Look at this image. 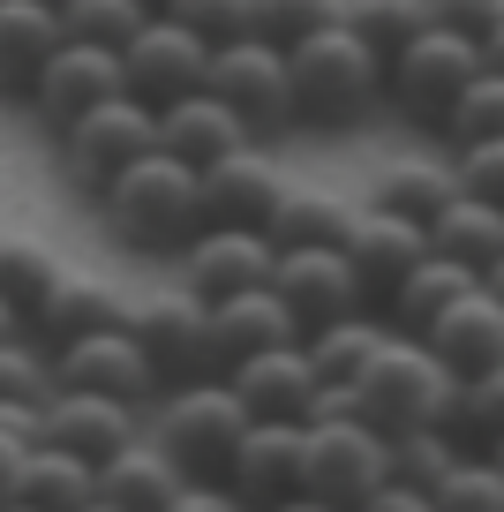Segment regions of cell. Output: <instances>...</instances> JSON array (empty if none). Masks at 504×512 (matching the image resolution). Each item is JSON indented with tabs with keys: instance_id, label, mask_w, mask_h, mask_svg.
I'll return each mask as SVG.
<instances>
[{
	"instance_id": "6da1fadb",
	"label": "cell",
	"mask_w": 504,
	"mask_h": 512,
	"mask_svg": "<svg viewBox=\"0 0 504 512\" xmlns=\"http://www.w3.org/2000/svg\"><path fill=\"white\" fill-rule=\"evenodd\" d=\"M98 211L106 226L143 256H174L181 241L204 226V204H196V166L174 159V151H136L128 166H113L98 181Z\"/></svg>"
},
{
	"instance_id": "7a4b0ae2",
	"label": "cell",
	"mask_w": 504,
	"mask_h": 512,
	"mask_svg": "<svg viewBox=\"0 0 504 512\" xmlns=\"http://www.w3.org/2000/svg\"><path fill=\"white\" fill-rule=\"evenodd\" d=\"M286 91H294V121L347 128L384 98V61L347 31V23H324V31H309V38L286 46Z\"/></svg>"
},
{
	"instance_id": "3957f363",
	"label": "cell",
	"mask_w": 504,
	"mask_h": 512,
	"mask_svg": "<svg viewBox=\"0 0 504 512\" xmlns=\"http://www.w3.org/2000/svg\"><path fill=\"white\" fill-rule=\"evenodd\" d=\"M459 377L429 354V339L414 332H384V347L362 362V377H354V400H362V422H377L384 437L399 430H422V422H437L444 430V407H452Z\"/></svg>"
},
{
	"instance_id": "277c9868",
	"label": "cell",
	"mask_w": 504,
	"mask_h": 512,
	"mask_svg": "<svg viewBox=\"0 0 504 512\" xmlns=\"http://www.w3.org/2000/svg\"><path fill=\"white\" fill-rule=\"evenodd\" d=\"M392 475V437L362 415H331V422H301V475L294 497L316 505H362L369 482Z\"/></svg>"
},
{
	"instance_id": "5b68a950",
	"label": "cell",
	"mask_w": 504,
	"mask_h": 512,
	"mask_svg": "<svg viewBox=\"0 0 504 512\" xmlns=\"http://www.w3.org/2000/svg\"><path fill=\"white\" fill-rule=\"evenodd\" d=\"M474 68H482V46H474V38L422 23V31H414L392 61H384V98H392L407 121H429V128H437L444 106L474 83Z\"/></svg>"
},
{
	"instance_id": "8992f818",
	"label": "cell",
	"mask_w": 504,
	"mask_h": 512,
	"mask_svg": "<svg viewBox=\"0 0 504 512\" xmlns=\"http://www.w3.org/2000/svg\"><path fill=\"white\" fill-rule=\"evenodd\" d=\"M241 400L226 377H181L174 400H166V422H158V445L174 452L181 475H211L226 482V460H234V437H241Z\"/></svg>"
},
{
	"instance_id": "52a82bcc",
	"label": "cell",
	"mask_w": 504,
	"mask_h": 512,
	"mask_svg": "<svg viewBox=\"0 0 504 512\" xmlns=\"http://www.w3.org/2000/svg\"><path fill=\"white\" fill-rule=\"evenodd\" d=\"M204 91L226 98V106L241 113V128H249V136H256V128H286V121H294V91H286V46H271V38H256V31L211 46Z\"/></svg>"
},
{
	"instance_id": "ba28073f",
	"label": "cell",
	"mask_w": 504,
	"mask_h": 512,
	"mask_svg": "<svg viewBox=\"0 0 504 512\" xmlns=\"http://www.w3.org/2000/svg\"><path fill=\"white\" fill-rule=\"evenodd\" d=\"M53 136H61V166L83 181V189H98L113 166H128L136 151L158 144V113L143 106L136 91H106L98 106H83L76 121H61Z\"/></svg>"
},
{
	"instance_id": "9c48e42d",
	"label": "cell",
	"mask_w": 504,
	"mask_h": 512,
	"mask_svg": "<svg viewBox=\"0 0 504 512\" xmlns=\"http://www.w3.org/2000/svg\"><path fill=\"white\" fill-rule=\"evenodd\" d=\"M128 332L136 347L151 354L158 384H181V377H219V339H211V302H196L189 287L181 294H158V302L128 309Z\"/></svg>"
},
{
	"instance_id": "30bf717a",
	"label": "cell",
	"mask_w": 504,
	"mask_h": 512,
	"mask_svg": "<svg viewBox=\"0 0 504 512\" xmlns=\"http://www.w3.org/2000/svg\"><path fill=\"white\" fill-rule=\"evenodd\" d=\"M204 61H211L204 38L181 31L166 8H151V16L121 38V91H136L143 106H166V98H181V91L204 83Z\"/></svg>"
},
{
	"instance_id": "8fae6325",
	"label": "cell",
	"mask_w": 504,
	"mask_h": 512,
	"mask_svg": "<svg viewBox=\"0 0 504 512\" xmlns=\"http://www.w3.org/2000/svg\"><path fill=\"white\" fill-rule=\"evenodd\" d=\"M53 384H76V392H106V400L143 407L158 392V369H151V354L136 347L128 324H106V332H83V339H61V347H53Z\"/></svg>"
},
{
	"instance_id": "7c38bea8",
	"label": "cell",
	"mask_w": 504,
	"mask_h": 512,
	"mask_svg": "<svg viewBox=\"0 0 504 512\" xmlns=\"http://www.w3.org/2000/svg\"><path fill=\"white\" fill-rule=\"evenodd\" d=\"M174 256H181V287H189L196 302H219V294L264 287L279 249H271L264 226H196Z\"/></svg>"
},
{
	"instance_id": "4fadbf2b",
	"label": "cell",
	"mask_w": 504,
	"mask_h": 512,
	"mask_svg": "<svg viewBox=\"0 0 504 512\" xmlns=\"http://www.w3.org/2000/svg\"><path fill=\"white\" fill-rule=\"evenodd\" d=\"M271 294L294 309V324H331L347 309H369L362 302V279H354L347 249H279L271 256Z\"/></svg>"
},
{
	"instance_id": "5bb4252c",
	"label": "cell",
	"mask_w": 504,
	"mask_h": 512,
	"mask_svg": "<svg viewBox=\"0 0 504 512\" xmlns=\"http://www.w3.org/2000/svg\"><path fill=\"white\" fill-rule=\"evenodd\" d=\"M106 91H121V53L91 46V38H61V46L46 53V68H38V83H31V113L46 128H61V121H76L83 106H98Z\"/></svg>"
},
{
	"instance_id": "9a60e30c",
	"label": "cell",
	"mask_w": 504,
	"mask_h": 512,
	"mask_svg": "<svg viewBox=\"0 0 504 512\" xmlns=\"http://www.w3.org/2000/svg\"><path fill=\"white\" fill-rule=\"evenodd\" d=\"M414 339H429V354H437L452 377L497 369V362H504V302L482 287V279H474V287H467V294H452V302H444Z\"/></svg>"
},
{
	"instance_id": "2e32d148",
	"label": "cell",
	"mask_w": 504,
	"mask_h": 512,
	"mask_svg": "<svg viewBox=\"0 0 504 512\" xmlns=\"http://www.w3.org/2000/svg\"><path fill=\"white\" fill-rule=\"evenodd\" d=\"M286 196L279 166L264 151H219L211 166H196V204H204V226H264L271 204Z\"/></svg>"
},
{
	"instance_id": "e0dca14e",
	"label": "cell",
	"mask_w": 504,
	"mask_h": 512,
	"mask_svg": "<svg viewBox=\"0 0 504 512\" xmlns=\"http://www.w3.org/2000/svg\"><path fill=\"white\" fill-rule=\"evenodd\" d=\"M294 475H301V422L249 415L234 437V460H226V490L241 505H279V497H294Z\"/></svg>"
},
{
	"instance_id": "ac0fdd59",
	"label": "cell",
	"mask_w": 504,
	"mask_h": 512,
	"mask_svg": "<svg viewBox=\"0 0 504 512\" xmlns=\"http://www.w3.org/2000/svg\"><path fill=\"white\" fill-rule=\"evenodd\" d=\"M38 437L61 452H83V460H106L136 437V407L128 400H106V392H76V384H53V400L38 407Z\"/></svg>"
},
{
	"instance_id": "d6986e66",
	"label": "cell",
	"mask_w": 504,
	"mask_h": 512,
	"mask_svg": "<svg viewBox=\"0 0 504 512\" xmlns=\"http://www.w3.org/2000/svg\"><path fill=\"white\" fill-rule=\"evenodd\" d=\"M219 377L234 384L241 415L309 422V392H316V377H309V354H301V339H286V347H256V354H241V362H226Z\"/></svg>"
},
{
	"instance_id": "ffe728a7",
	"label": "cell",
	"mask_w": 504,
	"mask_h": 512,
	"mask_svg": "<svg viewBox=\"0 0 504 512\" xmlns=\"http://www.w3.org/2000/svg\"><path fill=\"white\" fill-rule=\"evenodd\" d=\"M181 490V467L166 445H143V437H128L121 452H106V460L91 467V505H113V512H166Z\"/></svg>"
},
{
	"instance_id": "44dd1931",
	"label": "cell",
	"mask_w": 504,
	"mask_h": 512,
	"mask_svg": "<svg viewBox=\"0 0 504 512\" xmlns=\"http://www.w3.org/2000/svg\"><path fill=\"white\" fill-rule=\"evenodd\" d=\"M347 264H354V279H362V302H384L392 294V279L407 272L414 256L429 249L422 241V219H399V211H354V226H347Z\"/></svg>"
},
{
	"instance_id": "7402d4cb",
	"label": "cell",
	"mask_w": 504,
	"mask_h": 512,
	"mask_svg": "<svg viewBox=\"0 0 504 512\" xmlns=\"http://www.w3.org/2000/svg\"><path fill=\"white\" fill-rule=\"evenodd\" d=\"M151 113H158V151H174V159H189V166H211L219 151L249 144L241 113L226 106V98H211L204 83L181 91V98H166V106H151Z\"/></svg>"
},
{
	"instance_id": "603a6c76",
	"label": "cell",
	"mask_w": 504,
	"mask_h": 512,
	"mask_svg": "<svg viewBox=\"0 0 504 512\" xmlns=\"http://www.w3.org/2000/svg\"><path fill=\"white\" fill-rule=\"evenodd\" d=\"M422 241L437 256H452V264H467V272H489V264L504 256V204H482V196L452 189L422 219Z\"/></svg>"
},
{
	"instance_id": "cb8c5ba5",
	"label": "cell",
	"mask_w": 504,
	"mask_h": 512,
	"mask_svg": "<svg viewBox=\"0 0 504 512\" xmlns=\"http://www.w3.org/2000/svg\"><path fill=\"white\" fill-rule=\"evenodd\" d=\"M23 324H31V332H46V347H61V339H83V332H106V324H128V302L106 287V279L68 272V264H61V279L46 287V302H38Z\"/></svg>"
},
{
	"instance_id": "d4e9b609",
	"label": "cell",
	"mask_w": 504,
	"mask_h": 512,
	"mask_svg": "<svg viewBox=\"0 0 504 512\" xmlns=\"http://www.w3.org/2000/svg\"><path fill=\"white\" fill-rule=\"evenodd\" d=\"M53 46H61V8L53 0H0V98H31Z\"/></svg>"
},
{
	"instance_id": "484cf974",
	"label": "cell",
	"mask_w": 504,
	"mask_h": 512,
	"mask_svg": "<svg viewBox=\"0 0 504 512\" xmlns=\"http://www.w3.org/2000/svg\"><path fill=\"white\" fill-rule=\"evenodd\" d=\"M211 339H219V362H241V354H256V347L301 339V324L264 279V287H241V294H219V302H211Z\"/></svg>"
},
{
	"instance_id": "4316f807",
	"label": "cell",
	"mask_w": 504,
	"mask_h": 512,
	"mask_svg": "<svg viewBox=\"0 0 504 512\" xmlns=\"http://www.w3.org/2000/svg\"><path fill=\"white\" fill-rule=\"evenodd\" d=\"M8 505H38V512H83L91 505V460L83 452H61L46 437H31L16 460V482H8Z\"/></svg>"
},
{
	"instance_id": "83f0119b",
	"label": "cell",
	"mask_w": 504,
	"mask_h": 512,
	"mask_svg": "<svg viewBox=\"0 0 504 512\" xmlns=\"http://www.w3.org/2000/svg\"><path fill=\"white\" fill-rule=\"evenodd\" d=\"M474 279H482V272H467V264H452V256L422 249L407 272L392 279V294H384V317H392V332H422V324L437 317L452 294H467Z\"/></svg>"
},
{
	"instance_id": "f1b7e54d",
	"label": "cell",
	"mask_w": 504,
	"mask_h": 512,
	"mask_svg": "<svg viewBox=\"0 0 504 512\" xmlns=\"http://www.w3.org/2000/svg\"><path fill=\"white\" fill-rule=\"evenodd\" d=\"M377 347H384V324L369 317V309H347V317L309 324V332H301V354H309V377L316 384H354Z\"/></svg>"
},
{
	"instance_id": "f546056e",
	"label": "cell",
	"mask_w": 504,
	"mask_h": 512,
	"mask_svg": "<svg viewBox=\"0 0 504 512\" xmlns=\"http://www.w3.org/2000/svg\"><path fill=\"white\" fill-rule=\"evenodd\" d=\"M347 226H354V211L339 204V196H324V189H286L279 204H271L264 234H271V249H339V241H347Z\"/></svg>"
},
{
	"instance_id": "4dcf8cb0",
	"label": "cell",
	"mask_w": 504,
	"mask_h": 512,
	"mask_svg": "<svg viewBox=\"0 0 504 512\" xmlns=\"http://www.w3.org/2000/svg\"><path fill=\"white\" fill-rule=\"evenodd\" d=\"M452 189H459L452 166H437V159H399V166H384V174H377V196H369V204H377V211H399V219H429Z\"/></svg>"
},
{
	"instance_id": "1f68e13d",
	"label": "cell",
	"mask_w": 504,
	"mask_h": 512,
	"mask_svg": "<svg viewBox=\"0 0 504 512\" xmlns=\"http://www.w3.org/2000/svg\"><path fill=\"white\" fill-rule=\"evenodd\" d=\"M429 505H437V512H504V467L489 460V452H482V460L452 452V467L429 482Z\"/></svg>"
},
{
	"instance_id": "d6a6232c",
	"label": "cell",
	"mask_w": 504,
	"mask_h": 512,
	"mask_svg": "<svg viewBox=\"0 0 504 512\" xmlns=\"http://www.w3.org/2000/svg\"><path fill=\"white\" fill-rule=\"evenodd\" d=\"M339 23H347L377 61H392V53L407 46L429 16H422V0H354V8H339Z\"/></svg>"
},
{
	"instance_id": "836d02e7",
	"label": "cell",
	"mask_w": 504,
	"mask_h": 512,
	"mask_svg": "<svg viewBox=\"0 0 504 512\" xmlns=\"http://www.w3.org/2000/svg\"><path fill=\"white\" fill-rule=\"evenodd\" d=\"M61 279V256L38 249V241H0V302L16 309V317H31L38 302H46V287Z\"/></svg>"
},
{
	"instance_id": "e575fe53",
	"label": "cell",
	"mask_w": 504,
	"mask_h": 512,
	"mask_svg": "<svg viewBox=\"0 0 504 512\" xmlns=\"http://www.w3.org/2000/svg\"><path fill=\"white\" fill-rule=\"evenodd\" d=\"M444 136L452 144H482V136H504V76L497 68H474V83L444 106Z\"/></svg>"
},
{
	"instance_id": "d590c367",
	"label": "cell",
	"mask_w": 504,
	"mask_h": 512,
	"mask_svg": "<svg viewBox=\"0 0 504 512\" xmlns=\"http://www.w3.org/2000/svg\"><path fill=\"white\" fill-rule=\"evenodd\" d=\"M444 430L452 437H497L504 430V362L497 369H474V377H459L452 407H444Z\"/></svg>"
},
{
	"instance_id": "8d00e7d4",
	"label": "cell",
	"mask_w": 504,
	"mask_h": 512,
	"mask_svg": "<svg viewBox=\"0 0 504 512\" xmlns=\"http://www.w3.org/2000/svg\"><path fill=\"white\" fill-rule=\"evenodd\" d=\"M151 16V0H61V38H91V46H113Z\"/></svg>"
},
{
	"instance_id": "74e56055",
	"label": "cell",
	"mask_w": 504,
	"mask_h": 512,
	"mask_svg": "<svg viewBox=\"0 0 504 512\" xmlns=\"http://www.w3.org/2000/svg\"><path fill=\"white\" fill-rule=\"evenodd\" d=\"M452 452H459V437L437 430V422H422V430H399V437H392V475L414 482V490L429 497V482L452 467Z\"/></svg>"
},
{
	"instance_id": "f35d334b",
	"label": "cell",
	"mask_w": 504,
	"mask_h": 512,
	"mask_svg": "<svg viewBox=\"0 0 504 512\" xmlns=\"http://www.w3.org/2000/svg\"><path fill=\"white\" fill-rule=\"evenodd\" d=\"M46 400H53V362L23 347V332L0 339V407H46Z\"/></svg>"
},
{
	"instance_id": "ab89813d",
	"label": "cell",
	"mask_w": 504,
	"mask_h": 512,
	"mask_svg": "<svg viewBox=\"0 0 504 512\" xmlns=\"http://www.w3.org/2000/svg\"><path fill=\"white\" fill-rule=\"evenodd\" d=\"M324 23H339V0H256L249 31L271 38V46H294V38L324 31Z\"/></svg>"
},
{
	"instance_id": "60d3db41",
	"label": "cell",
	"mask_w": 504,
	"mask_h": 512,
	"mask_svg": "<svg viewBox=\"0 0 504 512\" xmlns=\"http://www.w3.org/2000/svg\"><path fill=\"white\" fill-rule=\"evenodd\" d=\"M158 8H166L181 31H196L204 46L241 38V31H249V16H256V0H158Z\"/></svg>"
},
{
	"instance_id": "b9f144b4",
	"label": "cell",
	"mask_w": 504,
	"mask_h": 512,
	"mask_svg": "<svg viewBox=\"0 0 504 512\" xmlns=\"http://www.w3.org/2000/svg\"><path fill=\"white\" fill-rule=\"evenodd\" d=\"M452 181L482 204H504V136H482V144H459V166Z\"/></svg>"
},
{
	"instance_id": "7bdbcfd3",
	"label": "cell",
	"mask_w": 504,
	"mask_h": 512,
	"mask_svg": "<svg viewBox=\"0 0 504 512\" xmlns=\"http://www.w3.org/2000/svg\"><path fill=\"white\" fill-rule=\"evenodd\" d=\"M422 16L437 23V31H459L482 46L489 31H504V0H422Z\"/></svg>"
},
{
	"instance_id": "ee69618b",
	"label": "cell",
	"mask_w": 504,
	"mask_h": 512,
	"mask_svg": "<svg viewBox=\"0 0 504 512\" xmlns=\"http://www.w3.org/2000/svg\"><path fill=\"white\" fill-rule=\"evenodd\" d=\"M23 445H31V437L0 422V505H8V482H16V460H23Z\"/></svg>"
},
{
	"instance_id": "f6af8a7d",
	"label": "cell",
	"mask_w": 504,
	"mask_h": 512,
	"mask_svg": "<svg viewBox=\"0 0 504 512\" xmlns=\"http://www.w3.org/2000/svg\"><path fill=\"white\" fill-rule=\"evenodd\" d=\"M482 68H497V76H504V31H489V38H482Z\"/></svg>"
},
{
	"instance_id": "bcb514c9",
	"label": "cell",
	"mask_w": 504,
	"mask_h": 512,
	"mask_svg": "<svg viewBox=\"0 0 504 512\" xmlns=\"http://www.w3.org/2000/svg\"><path fill=\"white\" fill-rule=\"evenodd\" d=\"M482 287H489V294H497V302H504V256H497V264H489V272H482Z\"/></svg>"
},
{
	"instance_id": "7dc6e473",
	"label": "cell",
	"mask_w": 504,
	"mask_h": 512,
	"mask_svg": "<svg viewBox=\"0 0 504 512\" xmlns=\"http://www.w3.org/2000/svg\"><path fill=\"white\" fill-rule=\"evenodd\" d=\"M16 332H23V317H16L8 302H0V339H16Z\"/></svg>"
},
{
	"instance_id": "c3c4849f",
	"label": "cell",
	"mask_w": 504,
	"mask_h": 512,
	"mask_svg": "<svg viewBox=\"0 0 504 512\" xmlns=\"http://www.w3.org/2000/svg\"><path fill=\"white\" fill-rule=\"evenodd\" d=\"M489 460H497V467H504V430H497V437H489Z\"/></svg>"
},
{
	"instance_id": "681fc988",
	"label": "cell",
	"mask_w": 504,
	"mask_h": 512,
	"mask_svg": "<svg viewBox=\"0 0 504 512\" xmlns=\"http://www.w3.org/2000/svg\"><path fill=\"white\" fill-rule=\"evenodd\" d=\"M53 8H61V0H53Z\"/></svg>"
},
{
	"instance_id": "f907efd6",
	"label": "cell",
	"mask_w": 504,
	"mask_h": 512,
	"mask_svg": "<svg viewBox=\"0 0 504 512\" xmlns=\"http://www.w3.org/2000/svg\"><path fill=\"white\" fill-rule=\"evenodd\" d=\"M151 8H158V0H151Z\"/></svg>"
}]
</instances>
